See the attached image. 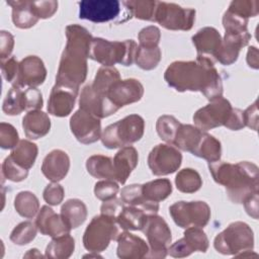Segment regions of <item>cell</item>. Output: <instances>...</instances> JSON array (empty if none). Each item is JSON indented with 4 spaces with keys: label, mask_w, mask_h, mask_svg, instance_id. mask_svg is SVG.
I'll return each mask as SVG.
<instances>
[{
    "label": "cell",
    "mask_w": 259,
    "mask_h": 259,
    "mask_svg": "<svg viewBox=\"0 0 259 259\" xmlns=\"http://www.w3.org/2000/svg\"><path fill=\"white\" fill-rule=\"evenodd\" d=\"M164 80L178 92L199 91L209 101L223 97L222 78L213 61L206 57L171 63L164 73Z\"/></svg>",
    "instance_id": "6da1fadb"
},
{
    "label": "cell",
    "mask_w": 259,
    "mask_h": 259,
    "mask_svg": "<svg viewBox=\"0 0 259 259\" xmlns=\"http://www.w3.org/2000/svg\"><path fill=\"white\" fill-rule=\"evenodd\" d=\"M66 47L62 53L56 76V84L79 91L80 85L86 80L91 33L79 24L66 27Z\"/></svg>",
    "instance_id": "7a4b0ae2"
},
{
    "label": "cell",
    "mask_w": 259,
    "mask_h": 259,
    "mask_svg": "<svg viewBox=\"0 0 259 259\" xmlns=\"http://www.w3.org/2000/svg\"><path fill=\"white\" fill-rule=\"evenodd\" d=\"M208 169L213 180L226 188L229 199L234 203H243L259 190V170L254 163L243 161L232 164L219 160L208 163Z\"/></svg>",
    "instance_id": "3957f363"
},
{
    "label": "cell",
    "mask_w": 259,
    "mask_h": 259,
    "mask_svg": "<svg viewBox=\"0 0 259 259\" xmlns=\"http://www.w3.org/2000/svg\"><path fill=\"white\" fill-rule=\"evenodd\" d=\"M138 45L134 39L110 41L101 37H93L90 46L89 58L104 67L115 64L131 66L135 63Z\"/></svg>",
    "instance_id": "277c9868"
},
{
    "label": "cell",
    "mask_w": 259,
    "mask_h": 259,
    "mask_svg": "<svg viewBox=\"0 0 259 259\" xmlns=\"http://www.w3.org/2000/svg\"><path fill=\"white\" fill-rule=\"evenodd\" d=\"M145 132V120L139 114H130L107 125L101 134V142L107 149H120L140 141Z\"/></svg>",
    "instance_id": "5b68a950"
},
{
    "label": "cell",
    "mask_w": 259,
    "mask_h": 259,
    "mask_svg": "<svg viewBox=\"0 0 259 259\" xmlns=\"http://www.w3.org/2000/svg\"><path fill=\"white\" fill-rule=\"evenodd\" d=\"M214 249L223 255L240 258L242 254L254 248V234L250 226L244 222L231 223L213 240Z\"/></svg>",
    "instance_id": "8992f818"
},
{
    "label": "cell",
    "mask_w": 259,
    "mask_h": 259,
    "mask_svg": "<svg viewBox=\"0 0 259 259\" xmlns=\"http://www.w3.org/2000/svg\"><path fill=\"white\" fill-rule=\"evenodd\" d=\"M122 232L116 219L100 213L87 226L83 235V245L89 252L99 253L104 251L111 241H117Z\"/></svg>",
    "instance_id": "52a82bcc"
},
{
    "label": "cell",
    "mask_w": 259,
    "mask_h": 259,
    "mask_svg": "<svg viewBox=\"0 0 259 259\" xmlns=\"http://www.w3.org/2000/svg\"><path fill=\"white\" fill-rule=\"evenodd\" d=\"M169 213L174 223L182 228H203L210 219V207L205 201H177L170 205Z\"/></svg>",
    "instance_id": "ba28073f"
},
{
    "label": "cell",
    "mask_w": 259,
    "mask_h": 259,
    "mask_svg": "<svg viewBox=\"0 0 259 259\" xmlns=\"http://www.w3.org/2000/svg\"><path fill=\"white\" fill-rule=\"evenodd\" d=\"M142 232L146 235L149 243V254L147 258H165L172 240L171 230L166 221L157 213L150 214L146 220Z\"/></svg>",
    "instance_id": "9c48e42d"
},
{
    "label": "cell",
    "mask_w": 259,
    "mask_h": 259,
    "mask_svg": "<svg viewBox=\"0 0 259 259\" xmlns=\"http://www.w3.org/2000/svg\"><path fill=\"white\" fill-rule=\"evenodd\" d=\"M195 20V10L175 3L157 1L154 21L166 29L189 30Z\"/></svg>",
    "instance_id": "30bf717a"
},
{
    "label": "cell",
    "mask_w": 259,
    "mask_h": 259,
    "mask_svg": "<svg viewBox=\"0 0 259 259\" xmlns=\"http://www.w3.org/2000/svg\"><path fill=\"white\" fill-rule=\"evenodd\" d=\"M232 110L233 106L231 102L221 97L197 109L193 114V121L195 126L203 132L219 126H226Z\"/></svg>",
    "instance_id": "8fae6325"
},
{
    "label": "cell",
    "mask_w": 259,
    "mask_h": 259,
    "mask_svg": "<svg viewBox=\"0 0 259 259\" xmlns=\"http://www.w3.org/2000/svg\"><path fill=\"white\" fill-rule=\"evenodd\" d=\"M181 162L180 151L170 144H158L148 156V166L155 176H165L176 172Z\"/></svg>",
    "instance_id": "7c38bea8"
},
{
    "label": "cell",
    "mask_w": 259,
    "mask_h": 259,
    "mask_svg": "<svg viewBox=\"0 0 259 259\" xmlns=\"http://www.w3.org/2000/svg\"><path fill=\"white\" fill-rule=\"evenodd\" d=\"M70 128L81 144H92L101 138V122L94 115L78 109L70 118Z\"/></svg>",
    "instance_id": "4fadbf2b"
},
{
    "label": "cell",
    "mask_w": 259,
    "mask_h": 259,
    "mask_svg": "<svg viewBox=\"0 0 259 259\" xmlns=\"http://www.w3.org/2000/svg\"><path fill=\"white\" fill-rule=\"evenodd\" d=\"M183 238L170 245L168 254L175 258L187 257L193 252H206L208 249V239L201 228L190 227L185 229Z\"/></svg>",
    "instance_id": "5bb4252c"
},
{
    "label": "cell",
    "mask_w": 259,
    "mask_h": 259,
    "mask_svg": "<svg viewBox=\"0 0 259 259\" xmlns=\"http://www.w3.org/2000/svg\"><path fill=\"white\" fill-rule=\"evenodd\" d=\"M120 12L117 0H83L79 2V18L92 22H107Z\"/></svg>",
    "instance_id": "9a60e30c"
},
{
    "label": "cell",
    "mask_w": 259,
    "mask_h": 259,
    "mask_svg": "<svg viewBox=\"0 0 259 259\" xmlns=\"http://www.w3.org/2000/svg\"><path fill=\"white\" fill-rule=\"evenodd\" d=\"M144 95V86L134 78L114 82L108 89L107 98L119 109L122 106L138 102Z\"/></svg>",
    "instance_id": "2e32d148"
},
{
    "label": "cell",
    "mask_w": 259,
    "mask_h": 259,
    "mask_svg": "<svg viewBox=\"0 0 259 259\" xmlns=\"http://www.w3.org/2000/svg\"><path fill=\"white\" fill-rule=\"evenodd\" d=\"M79 107L99 119L110 116L118 110L107 96L96 92L91 84L82 88L79 97Z\"/></svg>",
    "instance_id": "e0dca14e"
},
{
    "label": "cell",
    "mask_w": 259,
    "mask_h": 259,
    "mask_svg": "<svg viewBox=\"0 0 259 259\" xmlns=\"http://www.w3.org/2000/svg\"><path fill=\"white\" fill-rule=\"evenodd\" d=\"M47 78V69L40 58L27 56L19 62L18 75L12 85L20 87H37Z\"/></svg>",
    "instance_id": "ac0fdd59"
},
{
    "label": "cell",
    "mask_w": 259,
    "mask_h": 259,
    "mask_svg": "<svg viewBox=\"0 0 259 259\" xmlns=\"http://www.w3.org/2000/svg\"><path fill=\"white\" fill-rule=\"evenodd\" d=\"M77 95L78 91L55 84L48 101L49 113L58 117L68 116L75 106Z\"/></svg>",
    "instance_id": "d6986e66"
},
{
    "label": "cell",
    "mask_w": 259,
    "mask_h": 259,
    "mask_svg": "<svg viewBox=\"0 0 259 259\" xmlns=\"http://www.w3.org/2000/svg\"><path fill=\"white\" fill-rule=\"evenodd\" d=\"M250 38V32L244 34L225 32L222 45L217 52L213 60L225 66L234 64L238 60L241 49L248 45Z\"/></svg>",
    "instance_id": "ffe728a7"
},
{
    "label": "cell",
    "mask_w": 259,
    "mask_h": 259,
    "mask_svg": "<svg viewBox=\"0 0 259 259\" xmlns=\"http://www.w3.org/2000/svg\"><path fill=\"white\" fill-rule=\"evenodd\" d=\"M35 226L44 236L56 238L65 234H70L71 229L66 225L61 214H58L48 205L41 206L35 219Z\"/></svg>",
    "instance_id": "44dd1931"
},
{
    "label": "cell",
    "mask_w": 259,
    "mask_h": 259,
    "mask_svg": "<svg viewBox=\"0 0 259 259\" xmlns=\"http://www.w3.org/2000/svg\"><path fill=\"white\" fill-rule=\"evenodd\" d=\"M70 169V158L68 154L60 149L51 151L44 159L41 172L44 176L52 181L59 182L63 180Z\"/></svg>",
    "instance_id": "7402d4cb"
},
{
    "label": "cell",
    "mask_w": 259,
    "mask_h": 259,
    "mask_svg": "<svg viewBox=\"0 0 259 259\" xmlns=\"http://www.w3.org/2000/svg\"><path fill=\"white\" fill-rule=\"evenodd\" d=\"M117 257L120 259H142L149 254V245L140 237L123 231L117 239Z\"/></svg>",
    "instance_id": "603a6c76"
},
{
    "label": "cell",
    "mask_w": 259,
    "mask_h": 259,
    "mask_svg": "<svg viewBox=\"0 0 259 259\" xmlns=\"http://www.w3.org/2000/svg\"><path fill=\"white\" fill-rule=\"evenodd\" d=\"M192 44L194 45L197 56L206 57L211 59L213 62V58L219 51L222 45V35L214 27L205 26L199 29L192 37Z\"/></svg>",
    "instance_id": "cb8c5ba5"
},
{
    "label": "cell",
    "mask_w": 259,
    "mask_h": 259,
    "mask_svg": "<svg viewBox=\"0 0 259 259\" xmlns=\"http://www.w3.org/2000/svg\"><path fill=\"white\" fill-rule=\"evenodd\" d=\"M138 162L139 153L136 148L132 146L120 148L113 158L115 180L120 184H124L133 170L137 167Z\"/></svg>",
    "instance_id": "d4e9b609"
},
{
    "label": "cell",
    "mask_w": 259,
    "mask_h": 259,
    "mask_svg": "<svg viewBox=\"0 0 259 259\" xmlns=\"http://www.w3.org/2000/svg\"><path fill=\"white\" fill-rule=\"evenodd\" d=\"M22 127L26 138L38 140L49 134L51 130V119L47 113L39 110L27 111L22 118Z\"/></svg>",
    "instance_id": "484cf974"
},
{
    "label": "cell",
    "mask_w": 259,
    "mask_h": 259,
    "mask_svg": "<svg viewBox=\"0 0 259 259\" xmlns=\"http://www.w3.org/2000/svg\"><path fill=\"white\" fill-rule=\"evenodd\" d=\"M7 4L12 8V22L16 27L21 29L30 28L38 21V17L33 10L32 1H7Z\"/></svg>",
    "instance_id": "4316f807"
},
{
    "label": "cell",
    "mask_w": 259,
    "mask_h": 259,
    "mask_svg": "<svg viewBox=\"0 0 259 259\" xmlns=\"http://www.w3.org/2000/svg\"><path fill=\"white\" fill-rule=\"evenodd\" d=\"M150 213L140 207L126 205L116 218V222L122 231H142Z\"/></svg>",
    "instance_id": "83f0119b"
},
{
    "label": "cell",
    "mask_w": 259,
    "mask_h": 259,
    "mask_svg": "<svg viewBox=\"0 0 259 259\" xmlns=\"http://www.w3.org/2000/svg\"><path fill=\"white\" fill-rule=\"evenodd\" d=\"M60 214L71 230L77 229L87 219V206L82 200L71 198L64 202Z\"/></svg>",
    "instance_id": "f1b7e54d"
},
{
    "label": "cell",
    "mask_w": 259,
    "mask_h": 259,
    "mask_svg": "<svg viewBox=\"0 0 259 259\" xmlns=\"http://www.w3.org/2000/svg\"><path fill=\"white\" fill-rule=\"evenodd\" d=\"M191 154L206 160L208 163L219 161L222 156L221 142L206 132H202L201 137Z\"/></svg>",
    "instance_id": "f546056e"
},
{
    "label": "cell",
    "mask_w": 259,
    "mask_h": 259,
    "mask_svg": "<svg viewBox=\"0 0 259 259\" xmlns=\"http://www.w3.org/2000/svg\"><path fill=\"white\" fill-rule=\"evenodd\" d=\"M120 199L126 205L140 206L150 214H155L159 210V203L147 201L142 193V184H131L120 190Z\"/></svg>",
    "instance_id": "4dcf8cb0"
},
{
    "label": "cell",
    "mask_w": 259,
    "mask_h": 259,
    "mask_svg": "<svg viewBox=\"0 0 259 259\" xmlns=\"http://www.w3.org/2000/svg\"><path fill=\"white\" fill-rule=\"evenodd\" d=\"M87 172L94 178L115 180L113 160L103 155L90 156L86 161Z\"/></svg>",
    "instance_id": "1f68e13d"
},
{
    "label": "cell",
    "mask_w": 259,
    "mask_h": 259,
    "mask_svg": "<svg viewBox=\"0 0 259 259\" xmlns=\"http://www.w3.org/2000/svg\"><path fill=\"white\" fill-rule=\"evenodd\" d=\"M75 249V240L70 234H65L56 238L49 243L45 251V257L50 259H67Z\"/></svg>",
    "instance_id": "d6a6232c"
},
{
    "label": "cell",
    "mask_w": 259,
    "mask_h": 259,
    "mask_svg": "<svg viewBox=\"0 0 259 259\" xmlns=\"http://www.w3.org/2000/svg\"><path fill=\"white\" fill-rule=\"evenodd\" d=\"M202 132L203 131H200L195 125L181 123L176 133L173 146L178 150L192 153L201 137Z\"/></svg>",
    "instance_id": "836d02e7"
},
{
    "label": "cell",
    "mask_w": 259,
    "mask_h": 259,
    "mask_svg": "<svg viewBox=\"0 0 259 259\" xmlns=\"http://www.w3.org/2000/svg\"><path fill=\"white\" fill-rule=\"evenodd\" d=\"M37 153L38 149L34 143L28 140H20L12 149L9 156L19 166L29 170L35 162Z\"/></svg>",
    "instance_id": "e575fe53"
},
{
    "label": "cell",
    "mask_w": 259,
    "mask_h": 259,
    "mask_svg": "<svg viewBox=\"0 0 259 259\" xmlns=\"http://www.w3.org/2000/svg\"><path fill=\"white\" fill-rule=\"evenodd\" d=\"M142 193L149 202H157L166 199L172 193V184L169 179L159 178L142 184Z\"/></svg>",
    "instance_id": "d590c367"
},
{
    "label": "cell",
    "mask_w": 259,
    "mask_h": 259,
    "mask_svg": "<svg viewBox=\"0 0 259 259\" xmlns=\"http://www.w3.org/2000/svg\"><path fill=\"white\" fill-rule=\"evenodd\" d=\"M14 208L19 215L32 219L39 211L38 198L31 191H20L14 198Z\"/></svg>",
    "instance_id": "8d00e7d4"
},
{
    "label": "cell",
    "mask_w": 259,
    "mask_h": 259,
    "mask_svg": "<svg viewBox=\"0 0 259 259\" xmlns=\"http://www.w3.org/2000/svg\"><path fill=\"white\" fill-rule=\"evenodd\" d=\"M2 110L7 115H18L25 110L24 88L12 85L3 100Z\"/></svg>",
    "instance_id": "74e56055"
},
{
    "label": "cell",
    "mask_w": 259,
    "mask_h": 259,
    "mask_svg": "<svg viewBox=\"0 0 259 259\" xmlns=\"http://www.w3.org/2000/svg\"><path fill=\"white\" fill-rule=\"evenodd\" d=\"M175 185L180 192L194 193L202 186V179L196 170L185 168L176 174Z\"/></svg>",
    "instance_id": "f35d334b"
},
{
    "label": "cell",
    "mask_w": 259,
    "mask_h": 259,
    "mask_svg": "<svg viewBox=\"0 0 259 259\" xmlns=\"http://www.w3.org/2000/svg\"><path fill=\"white\" fill-rule=\"evenodd\" d=\"M122 4L125 6L126 10L130 12V15L132 17H135L141 20L154 21L157 1L130 0V1H123Z\"/></svg>",
    "instance_id": "ab89813d"
},
{
    "label": "cell",
    "mask_w": 259,
    "mask_h": 259,
    "mask_svg": "<svg viewBox=\"0 0 259 259\" xmlns=\"http://www.w3.org/2000/svg\"><path fill=\"white\" fill-rule=\"evenodd\" d=\"M119 79L120 75L116 68L102 66L97 70V73L91 86L96 92L106 96V93L110 86Z\"/></svg>",
    "instance_id": "60d3db41"
},
{
    "label": "cell",
    "mask_w": 259,
    "mask_h": 259,
    "mask_svg": "<svg viewBox=\"0 0 259 259\" xmlns=\"http://www.w3.org/2000/svg\"><path fill=\"white\" fill-rule=\"evenodd\" d=\"M162 58L161 50L159 47L147 48L138 46L135 63L139 68L145 71H150L155 69L160 63Z\"/></svg>",
    "instance_id": "b9f144b4"
},
{
    "label": "cell",
    "mask_w": 259,
    "mask_h": 259,
    "mask_svg": "<svg viewBox=\"0 0 259 259\" xmlns=\"http://www.w3.org/2000/svg\"><path fill=\"white\" fill-rule=\"evenodd\" d=\"M181 122L173 115L164 114L159 116L156 121V132L161 140L166 144L173 145L176 133Z\"/></svg>",
    "instance_id": "7bdbcfd3"
},
{
    "label": "cell",
    "mask_w": 259,
    "mask_h": 259,
    "mask_svg": "<svg viewBox=\"0 0 259 259\" xmlns=\"http://www.w3.org/2000/svg\"><path fill=\"white\" fill-rule=\"evenodd\" d=\"M37 231L35 224H32L31 222H22L12 230L9 239L15 245L24 246L34 240Z\"/></svg>",
    "instance_id": "ee69618b"
},
{
    "label": "cell",
    "mask_w": 259,
    "mask_h": 259,
    "mask_svg": "<svg viewBox=\"0 0 259 259\" xmlns=\"http://www.w3.org/2000/svg\"><path fill=\"white\" fill-rule=\"evenodd\" d=\"M228 11L242 17L249 19L255 17L259 13V2L257 0H236L229 5Z\"/></svg>",
    "instance_id": "f6af8a7d"
},
{
    "label": "cell",
    "mask_w": 259,
    "mask_h": 259,
    "mask_svg": "<svg viewBox=\"0 0 259 259\" xmlns=\"http://www.w3.org/2000/svg\"><path fill=\"white\" fill-rule=\"evenodd\" d=\"M1 174L2 178H5L12 182H20L27 177L28 170L19 166L12 160L10 156H8L2 163Z\"/></svg>",
    "instance_id": "bcb514c9"
},
{
    "label": "cell",
    "mask_w": 259,
    "mask_h": 259,
    "mask_svg": "<svg viewBox=\"0 0 259 259\" xmlns=\"http://www.w3.org/2000/svg\"><path fill=\"white\" fill-rule=\"evenodd\" d=\"M119 191L118 184L111 179H103L95 183L94 185V195L97 199L101 201H106L116 197Z\"/></svg>",
    "instance_id": "7dc6e473"
},
{
    "label": "cell",
    "mask_w": 259,
    "mask_h": 259,
    "mask_svg": "<svg viewBox=\"0 0 259 259\" xmlns=\"http://www.w3.org/2000/svg\"><path fill=\"white\" fill-rule=\"evenodd\" d=\"M19 141L18 133L12 124L7 122L0 123V147L2 149H13Z\"/></svg>",
    "instance_id": "c3c4849f"
},
{
    "label": "cell",
    "mask_w": 259,
    "mask_h": 259,
    "mask_svg": "<svg viewBox=\"0 0 259 259\" xmlns=\"http://www.w3.org/2000/svg\"><path fill=\"white\" fill-rule=\"evenodd\" d=\"M139 46L147 47V48H156L159 45L161 38V31L155 25H150L144 27L138 35Z\"/></svg>",
    "instance_id": "681fc988"
},
{
    "label": "cell",
    "mask_w": 259,
    "mask_h": 259,
    "mask_svg": "<svg viewBox=\"0 0 259 259\" xmlns=\"http://www.w3.org/2000/svg\"><path fill=\"white\" fill-rule=\"evenodd\" d=\"M65 196V190L58 182H52L46 186L42 192L45 201L50 205H59Z\"/></svg>",
    "instance_id": "f907efd6"
},
{
    "label": "cell",
    "mask_w": 259,
    "mask_h": 259,
    "mask_svg": "<svg viewBox=\"0 0 259 259\" xmlns=\"http://www.w3.org/2000/svg\"><path fill=\"white\" fill-rule=\"evenodd\" d=\"M25 96V110H39L42 107L44 100L42 94L36 87H27L24 88Z\"/></svg>",
    "instance_id": "816d5d0a"
},
{
    "label": "cell",
    "mask_w": 259,
    "mask_h": 259,
    "mask_svg": "<svg viewBox=\"0 0 259 259\" xmlns=\"http://www.w3.org/2000/svg\"><path fill=\"white\" fill-rule=\"evenodd\" d=\"M32 6L38 19H46L57 12L58 1H32Z\"/></svg>",
    "instance_id": "f5cc1de1"
},
{
    "label": "cell",
    "mask_w": 259,
    "mask_h": 259,
    "mask_svg": "<svg viewBox=\"0 0 259 259\" xmlns=\"http://www.w3.org/2000/svg\"><path fill=\"white\" fill-rule=\"evenodd\" d=\"M18 66L19 62L14 57H10L4 61H1V71L3 78L13 84L18 75Z\"/></svg>",
    "instance_id": "db71d44e"
},
{
    "label": "cell",
    "mask_w": 259,
    "mask_h": 259,
    "mask_svg": "<svg viewBox=\"0 0 259 259\" xmlns=\"http://www.w3.org/2000/svg\"><path fill=\"white\" fill-rule=\"evenodd\" d=\"M123 206H124V203L122 202V200L114 197L112 199L103 201V203L100 206V213L116 219L120 213V211L122 210Z\"/></svg>",
    "instance_id": "11a10c76"
},
{
    "label": "cell",
    "mask_w": 259,
    "mask_h": 259,
    "mask_svg": "<svg viewBox=\"0 0 259 259\" xmlns=\"http://www.w3.org/2000/svg\"><path fill=\"white\" fill-rule=\"evenodd\" d=\"M14 48V36L6 30L0 31V59H8Z\"/></svg>",
    "instance_id": "9f6ffc18"
},
{
    "label": "cell",
    "mask_w": 259,
    "mask_h": 259,
    "mask_svg": "<svg viewBox=\"0 0 259 259\" xmlns=\"http://www.w3.org/2000/svg\"><path fill=\"white\" fill-rule=\"evenodd\" d=\"M243 114H244L245 126H248L251 130L257 131V128H258V106H257V100H255L253 104H251L249 107H247L243 111Z\"/></svg>",
    "instance_id": "6f0895ef"
},
{
    "label": "cell",
    "mask_w": 259,
    "mask_h": 259,
    "mask_svg": "<svg viewBox=\"0 0 259 259\" xmlns=\"http://www.w3.org/2000/svg\"><path fill=\"white\" fill-rule=\"evenodd\" d=\"M226 127L231 131H239V130H242L243 127H245L243 110L233 107L231 116L226 124Z\"/></svg>",
    "instance_id": "680465c9"
},
{
    "label": "cell",
    "mask_w": 259,
    "mask_h": 259,
    "mask_svg": "<svg viewBox=\"0 0 259 259\" xmlns=\"http://www.w3.org/2000/svg\"><path fill=\"white\" fill-rule=\"evenodd\" d=\"M246 212L254 220L258 219V192L251 194L243 201Z\"/></svg>",
    "instance_id": "91938a15"
},
{
    "label": "cell",
    "mask_w": 259,
    "mask_h": 259,
    "mask_svg": "<svg viewBox=\"0 0 259 259\" xmlns=\"http://www.w3.org/2000/svg\"><path fill=\"white\" fill-rule=\"evenodd\" d=\"M258 50L255 47H249L247 52V64L252 69L259 68V58H258Z\"/></svg>",
    "instance_id": "94428289"
},
{
    "label": "cell",
    "mask_w": 259,
    "mask_h": 259,
    "mask_svg": "<svg viewBox=\"0 0 259 259\" xmlns=\"http://www.w3.org/2000/svg\"><path fill=\"white\" fill-rule=\"evenodd\" d=\"M23 257H25V258H27V257H29V258L30 257H32V258H41L42 255L38 252L37 249H30V250H28V252L26 254L23 255Z\"/></svg>",
    "instance_id": "6125c7cd"
}]
</instances>
